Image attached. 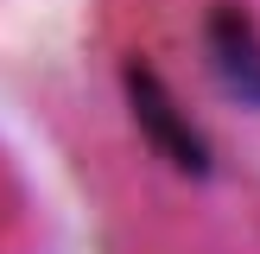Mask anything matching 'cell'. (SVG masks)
<instances>
[{
  "mask_svg": "<svg viewBox=\"0 0 260 254\" xmlns=\"http://www.w3.org/2000/svg\"><path fill=\"white\" fill-rule=\"evenodd\" d=\"M121 96H127V114H134L146 152L165 165V172H178V178H210V165H216L210 134L184 114L178 89L165 83L146 57H127V64H121Z\"/></svg>",
  "mask_w": 260,
  "mask_h": 254,
  "instance_id": "cell-1",
  "label": "cell"
},
{
  "mask_svg": "<svg viewBox=\"0 0 260 254\" xmlns=\"http://www.w3.org/2000/svg\"><path fill=\"white\" fill-rule=\"evenodd\" d=\"M197 57L216 96L241 114H260V19L241 0H210L197 19Z\"/></svg>",
  "mask_w": 260,
  "mask_h": 254,
  "instance_id": "cell-2",
  "label": "cell"
}]
</instances>
